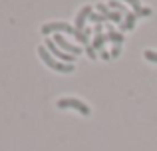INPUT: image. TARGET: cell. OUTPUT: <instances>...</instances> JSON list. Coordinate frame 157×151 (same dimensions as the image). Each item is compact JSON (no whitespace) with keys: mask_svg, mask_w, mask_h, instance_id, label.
Segmentation results:
<instances>
[{"mask_svg":"<svg viewBox=\"0 0 157 151\" xmlns=\"http://www.w3.org/2000/svg\"><path fill=\"white\" fill-rule=\"evenodd\" d=\"M135 18H137V14L135 12H127L125 16H123V22H121V30H131L135 24Z\"/></svg>","mask_w":157,"mask_h":151,"instance_id":"obj_10","label":"cell"},{"mask_svg":"<svg viewBox=\"0 0 157 151\" xmlns=\"http://www.w3.org/2000/svg\"><path fill=\"white\" fill-rule=\"evenodd\" d=\"M92 12H94V8L92 6H84L80 12L76 14V30H84V24H86V20L92 16Z\"/></svg>","mask_w":157,"mask_h":151,"instance_id":"obj_7","label":"cell"},{"mask_svg":"<svg viewBox=\"0 0 157 151\" xmlns=\"http://www.w3.org/2000/svg\"><path fill=\"white\" fill-rule=\"evenodd\" d=\"M46 48H48V52L54 56V58H60V60H64L66 64H74V60H76V56H72V54H66L64 50H62L60 46H58L56 42H54L52 38H48L46 40Z\"/></svg>","mask_w":157,"mask_h":151,"instance_id":"obj_4","label":"cell"},{"mask_svg":"<svg viewBox=\"0 0 157 151\" xmlns=\"http://www.w3.org/2000/svg\"><path fill=\"white\" fill-rule=\"evenodd\" d=\"M145 60H149V62L157 64V52H155V50H145Z\"/></svg>","mask_w":157,"mask_h":151,"instance_id":"obj_14","label":"cell"},{"mask_svg":"<svg viewBox=\"0 0 157 151\" xmlns=\"http://www.w3.org/2000/svg\"><path fill=\"white\" fill-rule=\"evenodd\" d=\"M105 36L101 34V24H96V36H94V44L92 48L94 50H104V44H105Z\"/></svg>","mask_w":157,"mask_h":151,"instance_id":"obj_8","label":"cell"},{"mask_svg":"<svg viewBox=\"0 0 157 151\" xmlns=\"http://www.w3.org/2000/svg\"><path fill=\"white\" fill-rule=\"evenodd\" d=\"M40 32H42L44 36L54 34V32H64V34H72V36H76V32H78V30L72 26V24H68V22H50V24H44Z\"/></svg>","mask_w":157,"mask_h":151,"instance_id":"obj_3","label":"cell"},{"mask_svg":"<svg viewBox=\"0 0 157 151\" xmlns=\"http://www.w3.org/2000/svg\"><path fill=\"white\" fill-rule=\"evenodd\" d=\"M121 2L129 4V6L133 8V12H135L137 16H149V14H151V10H149V8H143L139 0H121Z\"/></svg>","mask_w":157,"mask_h":151,"instance_id":"obj_9","label":"cell"},{"mask_svg":"<svg viewBox=\"0 0 157 151\" xmlns=\"http://www.w3.org/2000/svg\"><path fill=\"white\" fill-rule=\"evenodd\" d=\"M86 54H88V56H90V58H92V60H96V52H94L92 44H90V46H86Z\"/></svg>","mask_w":157,"mask_h":151,"instance_id":"obj_16","label":"cell"},{"mask_svg":"<svg viewBox=\"0 0 157 151\" xmlns=\"http://www.w3.org/2000/svg\"><path fill=\"white\" fill-rule=\"evenodd\" d=\"M38 54H40V58H42V62L46 64L48 68H52V70H56V72H62V74H72L74 72V64H64V62H58L56 58L48 52V48L46 46H40L38 48Z\"/></svg>","mask_w":157,"mask_h":151,"instance_id":"obj_1","label":"cell"},{"mask_svg":"<svg viewBox=\"0 0 157 151\" xmlns=\"http://www.w3.org/2000/svg\"><path fill=\"white\" fill-rule=\"evenodd\" d=\"M119 50H121V46H113V52H111V58H117V56H119Z\"/></svg>","mask_w":157,"mask_h":151,"instance_id":"obj_17","label":"cell"},{"mask_svg":"<svg viewBox=\"0 0 157 151\" xmlns=\"http://www.w3.org/2000/svg\"><path fill=\"white\" fill-rule=\"evenodd\" d=\"M54 42H56L58 46H60L62 50L66 52V54H72V56H80V54H82V50H80V48H78V46H74V44H70L68 40H66L64 36H62V34H56V36H54Z\"/></svg>","mask_w":157,"mask_h":151,"instance_id":"obj_6","label":"cell"},{"mask_svg":"<svg viewBox=\"0 0 157 151\" xmlns=\"http://www.w3.org/2000/svg\"><path fill=\"white\" fill-rule=\"evenodd\" d=\"M90 20H92L94 24H101V22L105 20V18H104V16L100 14V12H98V14H96V12H92V16H90Z\"/></svg>","mask_w":157,"mask_h":151,"instance_id":"obj_15","label":"cell"},{"mask_svg":"<svg viewBox=\"0 0 157 151\" xmlns=\"http://www.w3.org/2000/svg\"><path fill=\"white\" fill-rule=\"evenodd\" d=\"M109 42H113L115 46H121V42H123V34L121 32H115V30H111L109 28V32H107V36H105Z\"/></svg>","mask_w":157,"mask_h":151,"instance_id":"obj_11","label":"cell"},{"mask_svg":"<svg viewBox=\"0 0 157 151\" xmlns=\"http://www.w3.org/2000/svg\"><path fill=\"white\" fill-rule=\"evenodd\" d=\"M90 34H92V30H82V32L78 30L74 38H76L80 44H84V46H90Z\"/></svg>","mask_w":157,"mask_h":151,"instance_id":"obj_12","label":"cell"},{"mask_svg":"<svg viewBox=\"0 0 157 151\" xmlns=\"http://www.w3.org/2000/svg\"><path fill=\"white\" fill-rule=\"evenodd\" d=\"M107 6L111 8V10H115V12H119V14H127V8L123 6L121 2H117V0H111L109 4H107Z\"/></svg>","mask_w":157,"mask_h":151,"instance_id":"obj_13","label":"cell"},{"mask_svg":"<svg viewBox=\"0 0 157 151\" xmlns=\"http://www.w3.org/2000/svg\"><path fill=\"white\" fill-rule=\"evenodd\" d=\"M58 108L60 109H76L82 115H90V113H92L90 105H86L84 101L78 100V97H62V100H58Z\"/></svg>","mask_w":157,"mask_h":151,"instance_id":"obj_2","label":"cell"},{"mask_svg":"<svg viewBox=\"0 0 157 151\" xmlns=\"http://www.w3.org/2000/svg\"><path fill=\"white\" fill-rule=\"evenodd\" d=\"M96 8H98V12H100L101 16H104L105 20H111V22H115V24H121L123 22V14H119V12H115V10H111L109 6H105V4H96Z\"/></svg>","mask_w":157,"mask_h":151,"instance_id":"obj_5","label":"cell"}]
</instances>
